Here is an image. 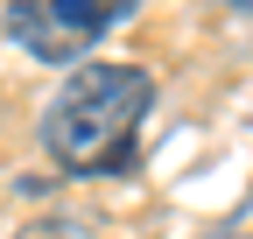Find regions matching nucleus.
<instances>
[{"label":"nucleus","mask_w":253,"mask_h":239,"mask_svg":"<svg viewBox=\"0 0 253 239\" xmlns=\"http://www.w3.org/2000/svg\"><path fill=\"white\" fill-rule=\"evenodd\" d=\"M155 106V84L134 64H78L63 92L42 106V148L71 176H113L134 162L141 120Z\"/></svg>","instance_id":"1"},{"label":"nucleus","mask_w":253,"mask_h":239,"mask_svg":"<svg viewBox=\"0 0 253 239\" xmlns=\"http://www.w3.org/2000/svg\"><path fill=\"white\" fill-rule=\"evenodd\" d=\"M141 0H7V36L36 64H78V56L120 28Z\"/></svg>","instance_id":"2"},{"label":"nucleus","mask_w":253,"mask_h":239,"mask_svg":"<svg viewBox=\"0 0 253 239\" xmlns=\"http://www.w3.org/2000/svg\"><path fill=\"white\" fill-rule=\"evenodd\" d=\"M232 7H253V0H232Z\"/></svg>","instance_id":"3"}]
</instances>
